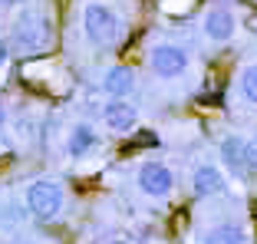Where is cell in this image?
Instances as JSON below:
<instances>
[{
  "instance_id": "5b68a950",
  "label": "cell",
  "mask_w": 257,
  "mask_h": 244,
  "mask_svg": "<svg viewBox=\"0 0 257 244\" xmlns=\"http://www.w3.org/2000/svg\"><path fill=\"white\" fill-rule=\"evenodd\" d=\"M139 188H142L149 198H168L172 188H175V175L162 162H145V165L139 168Z\"/></svg>"
},
{
  "instance_id": "277c9868",
  "label": "cell",
  "mask_w": 257,
  "mask_h": 244,
  "mask_svg": "<svg viewBox=\"0 0 257 244\" xmlns=\"http://www.w3.org/2000/svg\"><path fill=\"white\" fill-rule=\"evenodd\" d=\"M149 66H152L155 76L175 79V76H182L185 69H188V53H185L182 46H175V43H159V46H152Z\"/></svg>"
},
{
  "instance_id": "52a82bcc",
  "label": "cell",
  "mask_w": 257,
  "mask_h": 244,
  "mask_svg": "<svg viewBox=\"0 0 257 244\" xmlns=\"http://www.w3.org/2000/svg\"><path fill=\"white\" fill-rule=\"evenodd\" d=\"M234 14L227 7H214L208 10V17H204V33H208V40H214V43H227V40L234 37Z\"/></svg>"
},
{
  "instance_id": "8fae6325",
  "label": "cell",
  "mask_w": 257,
  "mask_h": 244,
  "mask_svg": "<svg viewBox=\"0 0 257 244\" xmlns=\"http://www.w3.org/2000/svg\"><path fill=\"white\" fill-rule=\"evenodd\" d=\"M96 142H99L96 129L86 126V122H79V126H73V132H69V139H66V152L73 155V159H83L86 152L96 149Z\"/></svg>"
},
{
  "instance_id": "4fadbf2b",
  "label": "cell",
  "mask_w": 257,
  "mask_h": 244,
  "mask_svg": "<svg viewBox=\"0 0 257 244\" xmlns=\"http://www.w3.org/2000/svg\"><path fill=\"white\" fill-rule=\"evenodd\" d=\"M241 92L250 102H257V63H250V66L241 73Z\"/></svg>"
},
{
  "instance_id": "7a4b0ae2",
  "label": "cell",
  "mask_w": 257,
  "mask_h": 244,
  "mask_svg": "<svg viewBox=\"0 0 257 244\" xmlns=\"http://www.w3.org/2000/svg\"><path fill=\"white\" fill-rule=\"evenodd\" d=\"M63 185L53 178H37V182L27 185V208H30L33 218L40 221H53L63 211Z\"/></svg>"
},
{
  "instance_id": "ba28073f",
  "label": "cell",
  "mask_w": 257,
  "mask_h": 244,
  "mask_svg": "<svg viewBox=\"0 0 257 244\" xmlns=\"http://www.w3.org/2000/svg\"><path fill=\"white\" fill-rule=\"evenodd\" d=\"M221 162H224L234 175H244L250 168V159H247V142L241 136H227L221 142Z\"/></svg>"
},
{
  "instance_id": "8992f818",
  "label": "cell",
  "mask_w": 257,
  "mask_h": 244,
  "mask_svg": "<svg viewBox=\"0 0 257 244\" xmlns=\"http://www.w3.org/2000/svg\"><path fill=\"white\" fill-rule=\"evenodd\" d=\"M136 119H139V112L128 99H109L102 106V122L112 132H132L136 129Z\"/></svg>"
},
{
  "instance_id": "30bf717a",
  "label": "cell",
  "mask_w": 257,
  "mask_h": 244,
  "mask_svg": "<svg viewBox=\"0 0 257 244\" xmlns=\"http://www.w3.org/2000/svg\"><path fill=\"white\" fill-rule=\"evenodd\" d=\"M102 89L112 96V99H125L128 92L136 89V76H132V69L128 66H112L102 79Z\"/></svg>"
},
{
  "instance_id": "9c48e42d",
  "label": "cell",
  "mask_w": 257,
  "mask_h": 244,
  "mask_svg": "<svg viewBox=\"0 0 257 244\" xmlns=\"http://www.w3.org/2000/svg\"><path fill=\"white\" fill-rule=\"evenodd\" d=\"M191 188H195L198 198L221 195V191H224V175H221L214 165H198V168H195V175H191Z\"/></svg>"
},
{
  "instance_id": "5bb4252c",
  "label": "cell",
  "mask_w": 257,
  "mask_h": 244,
  "mask_svg": "<svg viewBox=\"0 0 257 244\" xmlns=\"http://www.w3.org/2000/svg\"><path fill=\"white\" fill-rule=\"evenodd\" d=\"M247 159H250V172H257V136L247 142Z\"/></svg>"
},
{
  "instance_id": "3957f363",
  "label": "cell",
  "mask_w": 257,
  "mask_h": 244,
  "mask_svg": "<svg viewBox=\"0 0 257 244\" xmlns=\"http://www.w3.org/2000/svg\"><path fill=\"white\" fill-rule=\"evenodd\" d=\"M50 43V23L46 17L33 14V10H23L14 23V46L23 50V53H37Z\"/></svg>"
},
{
  "instance_id": "7c38bea8",
  "label": "cell",
  "mask_w": 257,
  "mask_h": 244,
  "mask_svg": "<svg viewBox=\"0 0 257 244\" xmlns=\"http://www.w3.org/2000/svg\"><path fill=\"white\" fill-rule=\"evenodd\" d=\"M204 244H247V237L231 224H221V228H211L204 234Z\"/></svg>"
},
{
  "instance_id": "2e32d148",
  "label": "cell",
  "mask_w": 257,
  "mask_h": 244,
  "mask_svg": "<svg viewBox=\"0 0 257 244\" xmlns=\"http://www.w3.org/2000/svg\"><path fill=\"white\" fill-rule=\"evenodd\" d=\"M10 4H17V0H0V7H10Z\"/></svg>"
},
{
  "instance_id": "6da1fadb",
  "label": "cell",
  "mask_w": 257,
  "mask_h": 244,
  "mask_svg": "<svg viewBox=\"0 0 257 244\" xmlns=\"http://www.w3.org/2000/svg\"><path fill=\"white\" fill-rule=\"evenodd\" d=\"M83 30H86V40L92 46H115L122 37V23L106 4H89L83 10Z\"/></svg>"
},
{
  "instance_id": "9a60e30c",
  "label": "cell",
  "mask_w": 257,
  "mask_h": 244,
  "mask_svg": "<svg viewBox=\"0 0 257 244\" xmlns=\"http://www.w3.org/2000/svg\"><path fill=\"white\" fill-rule=\"evenodd\" d=\"M4 63H7V43L0 40V66H4Z\"/></svg>"
}]
</instances>
